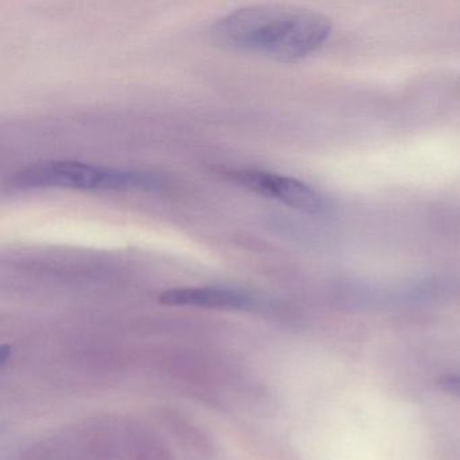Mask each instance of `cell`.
Here are the masks:
<instances>
[{
  "mask_svg": "<svg viewBox=\"0 0 460 460\" xmlns=\"http://www.w3.org/2000/svg\"><path fill=\"white\" fill-rule=\"evenodd\" d=\"M212 172L226 181L233 182L243 190L263 198L273 199L306 214H320L325 207L319 192L293 177L263 169L242 166H214Z\"/></svg>",
  "mask_w": 460,
  "mask_h": 460,
  "instance_id": "3957f363",
  "label": "cell"
},
{
  "mask_svg": "<svg viewBox=\"0 0 460 460\" xmlns=\"http://www.w3.org/2000/svg\"><path fill=\"white\" fill-rule=\"evenodd\" d=\"M160 303L169 306L219 309V311H249L258 305L250 293L226 287H188L169 289L160 296Z\"/></svg>",
  "mask_w": 460,
  "mask_h": 460,
  "instance_id": "277c9868",
  "label": "cell"
},
{
  "mask_svg": "<svg viewBox=\"0 0 460 460\" xmlns=\"http://www.w3.org/2000/svg\"><path fill=\"white\" fill-rule=\"evenodd\" d=\"M13 188L29 190H103V192H150L163 185L158 174L139 169L112 168L83 161L48 160L20 169Z\"/></svg>",
  "mask_w": 460,
  "mask_h": 460,
  "instance_id": "7a4b0ae2",
  "label": "cell"
},
{
  "mask_svg": "<svg viewBox=\"0 0 460 460\" xmlns=\"http://www.w3.org/2000/svg\"><path fill=\"white\" fill-rule=\"evenodd\" d=\"M322 13L284 4H252L226 14L212 28L217 44L277 61H296L316 52L330 37Z\"/></svg>",
  "mask_w": 460,
  "mask_h": 460,
  "instance_id": "6da1fadb",
  "label": "cell"
}]
</instances>
